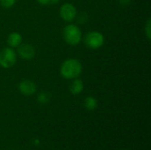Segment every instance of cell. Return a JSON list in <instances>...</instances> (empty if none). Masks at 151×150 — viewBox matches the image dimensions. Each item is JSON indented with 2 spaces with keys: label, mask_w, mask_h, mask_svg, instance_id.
<instances>
[{
  "label": "cell",
  "mask_w": 151,
  "mask_h": 150,
  "mask_svg": "<svg viewBox=\"0 0 151 150\" xmlns=\"http://www.w3.org/2000/svg\"><path fill=\"white\" fill-rule=\"evenodd\" d=\"M83 71L82 64L79 59L67 58L60 65L59 72L62 78L72 80L76 78H80Z\"/></svg>",
  "instance_id": "1"
},
{
  "label": "cell",
  "mask_w": 151,
  "mask_h": 150,
  "mask_svg": "<svg viewBox=\"0 0 151 150\" xmlns=\"http://www.w3.org/2000/svg\"><path fill=\"white\" fill-rule=\"evenodd\" d=\"M51 94L48 91H41L37 95V102L40 104H47L50 102Z\"/></svg>",
  "instance_id": "11"
},
{
  "label": "cell",
  "mask_w": 151,
  "mask_h": 150,
  "mask_svg": "<svg viewBox=\"0 0 151 150\" xmlns=\"http://www.w3.org/2000/svg\"><path fill=\"white\" fill-rule=\"evenodd\" d=\"M17 62V52L11 47H5L0 51V66L4 69L12 67Z\"/></svg>",
  "instance_id": "4"
},
{
  "label": "cell",
  "mask_w": 151,
  "mask_h": 150,
  "mask_svg": "<svg viewBox=\"0 0 151 150\" xmlns=\"http://www.w3.org/2000/svg\"><path fill=\"white\" fill-rule=\"evenodd\" d=\"M98 106V102L94 96H88L84 100V107L88 111H95Z\"/></svg>",
  "instance_id": "10"
},
{
  "label": "cell",
  "mask_w": 151,
  "mask_h": 150,
  "mask_svg": "<svg viewBox=\"0 0 151 150\" xmlns=\"http://www.w3.org/2000/svg\"><path fill=\"white\" fill-rule=\"evenodd\" d=\"M16 2L17 0H0V4L4 8L9 9V8H12L16 4Z\"/></svg>",
  "instance_id": "14"
},
{
  "label": "cell",
  "mask_w": 151,
  "mask_h": 150,
  "mask_svg": "<svg viewBox=\"0 0 151 150\" xmlns=\"http://www.w3.org/2000/svg\"><path fill=\"white\" fill-rule=\"evenodd\" d=\"M17 49V55L24 60H31L35 56V49L29 43L22 42Z\"/></svg>",
  "instance_id": "7"
},
{
  "label": "cell",
  "mask_w": 151,
  "mask_h": 150,
  "mask_svg": "<svg viewBox=\"0 0 151 150\" xmlns=\"http://www.w3.org/2000/svg\"><path fill=\"white\" fill-rule=\"evenodd\" d=\"M19 91L25 96H30L37 92V86L35 81L31 80H22L18 86Z\"/></svg>",
  "instance_id": "6"
},
{
  "label": "cell",
  "mask_w": 151,
  "mask_h": 150,
  "mask_svg": "<svg viewBox=\"0 0 151 150\" xmlns=\"http://www.w3.org/2000/svg\"><path fill=\"white\" fill-rule=\"evenodd\" d=\"M36 1L42 5H48L50 4H51L50 0H36Z\"/></svg>",
  "instance_id": "15"
},
{
  "label": "cell",
  "mask_w": 151,
  "mask_h": 150,
  "mask_svg": "<svg viewBox=\"0 0 151 150\" xmlns=\"http://www.w3.org/2000/svg\"><path fill=\"white\" fill-rule=\"evenodd\" d=\"M60 0H50V2H51V4H57L58 2H59Z\"/></svg>",
  "instance_id": "17"
},
{
  "label": "cell",
  "mask_w": 151,
  "mask_h": 150,
  "mask_svg": "<svg viewBox=\"0 0 151 150\" xmlns=\"http://www.w3.org/2000/svg\"><path fill=\"white\" fill-rule=\"evenodd\" d=\"M63 38L64 41L70 46H77L81 43L83 36L81 28L73 23L67 24L63 28Z\"/></svg>",
  "instance_id": "2"
},
{
  "label": "cell",
  "mask_w": 151,
  "mask_h": 150,
  "mask_svg": "<svg viewBox=\"0 0 151 150\" xmlns=\"http://www.w3.org/2000/svg\"><path fill=\"white\" fill-rule=\"evenodd\" d=\"M69 90H70V93L73 95H78L81 94L84 90V83L82 80H81L80 78L72 80L70 86H69Z\"/></svg>",
  "instance_id": "9"
},
{
  "label": "cell",
  "mask_w": 151,
  "mask_h": 150,
  "mask_svg": "<svg viewBox=\"0 0 151 150\" xmlns=\"http://www.w3.org/2000/svg\"><path fill=\"white\" fill-rule=\"evenodd\" d=\"M6 42H7L8 47L15 49V48H18L23 42V37L21 34H19V32H12L8 34Z\"/></svg>",
  "instance_id": "8"
},
{
  "label": "cell",
  "mask_w": 151,
  "mask_h": 150,
  "mask_svg": "<svg viewBox=\"0 0 151 150\" xmlns=\"http://www.w3.org/2000/svg\"><path fill=\"white\" fill-rule=\"evenodd\" d=\"M118 1H119V3L121 5L126 6V5H128V4L131 3L132 0H118Z\"/></svg>",
  "instance_id": "16"
},
{
  "label": "cell",
  "mask_w": 151,
  "mask_h": 150,
  "mask_svg": "<svg viewBox=\"0 0 151 150\" xmlns=\"http://www.w3.org/2000/svg\"><path fill=\"white\" fill-rule=\"evenodd\" d=\"M122 150H127V149H122Z\"/></svg>",
  "instance_id": "18"
},
{
  "label": "cell",
  "mask_w": 151,
  "mask_h": 150,
  "mask_svg": "<svg viewBox=\"0 0 151 150\" xmlns=\"http://www.w3.org/2000/svg\"><path fill=\"white\" fill-rule=\"evenodd\" d=\"M85 45L90 50H98L104 46L105 38L99 31H90L87 33L83 38Z\"/></svg>",
  "instance_id": "3"
},
{
  "label": "cell",
  "mask_w": 151,
  "mask_h": 150,
  "mask_svg": "<svg viewBox=\"0 0 151 150\" xmlns=\"http://www.w3.org/2000/svg\"><path fill=\"white\" fill-rule=\"evenodd\" d=\"M77 14V8L71 3H65L59 8V16L65 22L73 21Z\"/></svg>",
  "instance_id": "5"
},
{
  "label": "cell",
  "mask_w": 151,
  "mask_h": 150,
  "mask_svg": "<svg viewBox=\"0 0 151 150\" xmlns=\"http://www.w3.org/2000/svg\"><path fill=\"white\" fill-rule=\"evenodd\" d=\"M144 33L149 40L151 39V19H148L144 26Z\"/></svg>",
  "instance_id": "13"
},
{
  "label": "cell",
  "mask_w": 151,
  "mask_h": 150,
  "mask_svg": "<svg viewBox=\"0 0 151 150\" xmlns=\"http://www.w3.org/2000/svg\"><path fill=\"white\" fill-rule=\"evenodd\" d=\"M75 19H77L79 24H85L88 19V14L85 11H82L80 14H77Z\"/></svg>",
  "instance_id": "12"
}]
</instances>
